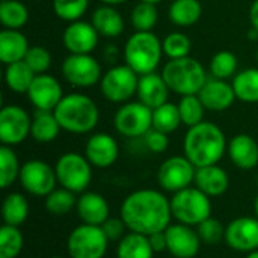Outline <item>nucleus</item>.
<instances>
[{
    "instance_id": "nucleus-42",
    "label": "nucleus",
    "mask_w": 258,
    "mask_h": 258,
    "mask_svg": "<svg viewBox=\"0 0 258 258\" xmlns=\"http://www.w3.org/2000/svg\"><path fill=\"white\" fill-rule=\"evenodd\" d=\"M89 8V0H53V12L67 23L79 21Z\"/></svg>"
},
{
    "instance_id": "nucleus-32",
    "label": "nucleus",
    "mask_w": 258,
    "mask_h": 258,
    "mask_svg": "<svg viewBox=\"0 0 258 258\" xmlns=\"http://www.w3.org/2000/svg\"><path fill=\"white\" fill-rule=\"evenodd\" d=\"M236 98L243 103H258V68H246L233 77Z\"/></svg>"
},
{
    "instance_id": "nucleus-34",
    "label": "nucleus",
    "mask_w": 258,
    "mask_h": 258,
    "mask_svg": "<svg viewBox=\"0 0 258 258\" xmlns=\"http://www.w3.org/2000/svg\"><path fill=\"white\" fill-rule=\"evenodd\" d=\"M76 204H77L76 194L60 186L44 198V207L53 216L68 215L70 212H73V209H76Z\"/></svg>"
},
{
    "instance_id": "nucleus-51",
    "label": "nucleus",
    "mask_w": 258,
    "mask_h": 258,
    "mask_svg": "<svg viewBox=\"0 0 258 258\" xmlns=\"http://www.w3.org/2000/svg\"><path fill=\"white\" fill-rule=\"evenodd\" d=\"M246 258H258V249L257 251H252L249 254H246Z\"/></svg>"
},
{
    "instance_id": "nucleus-50",
    "label": "nucleus",
    "mask_w": 258,
    "mask_h": 258,
    "mask_svg": "<svg viewBox=\"0 0 258 258\" xmlns=\"http://www.w3.org/2000/svg\"><path fill=\"white\" fill-rule=\"evenodd\" d=\"M254 212H255V216L258 218V195L255 197V200H254Z\"/></svg>"
},
{
    "instance_id": "nucleus-11",
    "label": "nucleus",
    "mask_w": 258,
    "mask_h": 258,
    "mask_svg": "<svg viewBox=\"0 0 258 258\" xmlns=\"http://www.w3.org/2000/svg\"><path fill=\"white\" fill-rule=\"evenodd\" d=\"M197 168L186 156H172L166 159L157 171V183L166 194H177L194 186Z\"/></svg>"
},
{
    "instance_id": "nucleus-29",
    "label": "nucleus",
    "mask_w": 258,
    "mask_h": 258,
    "mask_svg": "<svg viewBox=\"0 0 258 258\" xmlns=\"http://www.w3.org/2000/svg\"><path fill=\"white\" fill-rule=\"evenodd\" d=\"M148 236L128 231L116 246V258H154Z\"/></svg>"
},
{
    "instance_id": "nucleus-28",
    "label": "nucleus",
    "mask_w": 258,
    "mask_h": 258,
    "mask_svg": "<svg viewBox=\"0 0 258 258\" xmlns=\"http://www.w3.org/2000/svg\"><path fill=\"white\" fill-rule=\"evenodd\" d=\"M30 213V206L27 198L20 192H11L5 197L2 204V219L3 224L12 227H21Z\"/></svg>"
},
{
    "instance_id": "nucleus-25",
    "label": "nucleus",
    "mask_w": 258,
    "mask_h": 258,
    "mask_svg": "<svg viewBox=\"0 0 258 258\" xmlns=\"http://www.w3.org/2000/svg\"><path fill=\"white\" fill-rule=\"evenodd\" d=\"M91 23L98 32V35L104 38L119 36L125 27L121 12L115 6H110V5L98 6L91 15Z\"/></svg>"
},
{
    "instance_id": "nucleus-22",
    "label": "nucleus",
    "mask_w": 258,
    "mask_h": 258,
    "mask_svg": "<svg viewBox=\"0 0 258 258\" xmlns=\"http://www.w3.org/2000/svg\"><path fill=\"white\" fill-rule=\"evenodd\" d=\"M169 86L166 85L162 74L150 73L139 76V85H138V100L148 106L150 109H157L159 106L168 103L169 97Z\"/></svg>"
},
{
    "instance_id": "nucleus-54",
    "label": "nucleus",
    "mask_w": 258,
    "mask_h": 258,
    "mask_svg": "<svg viewBox=\"0 0 258 258\" xmlns=\"http://www.w3.org/2000/svg\"><path fill=\"white\" fill-rule=\"evenodd\" d=\"M257 60H258V48H257Z\"/></svg>"
},
{
    "instance_id": "nucleus-48",
    "label": "nucleus",
    "mask_w": 258,
    "mask_h": 258,
    "mask_svg": "<svg viewBox=\"0 0 258 258\" xmlns=\"http://www.w3.org/2000/svg\"><path fill=\"white\" fill-rule=\"evenodd\" d=\"M249 21H251L252 29H255L258 32V0H254L249 8Z\"/></svg>"
},
{
    "instance_id": "nucleus-31",
    "label": "nucleus",
    "mask_w": 258,
    "mask_h": 258,
    "mask_svg": "<svg viewBox=\"0 0 258 258\" xmlns=\"http://www.w3.org/2000/svg\"><path fill=\"white\" fill-rule=\"evenodd\" d=\"M35 77H36V74L30 70V67L24 60L6 65L5 83H6L8 89L15 94H27Z\"/></svg>"
},
{
    "instance_id": "nucleus-43",
    "label": "nucleus",
    "mask_w": 258,
    "mask_h": 258,
    "mask_svg": "<svg viewBox=\"0 0 258 258\" xmlns=\"http://www.w3.org/2000/svg\"><path fill=\"white\" fill-rule=\"evenodd\" d=\"M24 62L30 67V70L38 74H45L51 67V54L42 45H30Z\"/></svg>"
},
{
    "instance_id": "nucleus-33",
    "label": "nucleus",
    "mask_w": 258,
    "mask_h": 258,
    "mask_svg": "<svg viewBox=\"0 0 258 258\" xmlns=\"http://www.w3.org/2000/svg\"><path fill=\"white\" fill-rule=\"evenodd\" d=\"M0 21L3 29L21 30L29 21V9L20 0H2Z\"/></svg>"
},
{
    "instance_id": "nucleus-40",
    "label": "nucleus",
    "mask_w": 258,
    "mask_h": 258,
    "mask_svg": "<svg viewBox=\"0 0 258 258\" xmlns=\"http://www.w3.org/2000/svg\"><path fill=\"white\" fill-rule=\"evenodd\" d=\"M237 57L234 53L228 51V50H222L218 51L212 60H210V74L215 79H221V80H228L230 77H234L237 74Z\"/></svg>"
},
{
    "instance_id": "nucleus-35",
    "label": "nucleus",
    "mask_w": 258,
    "mask_h": 258,
    "mask_svg": "<svg viewBox=\"0 0 258 258\" xmlns=\"http://www.w3.org/2000/svg\"><path fill=\"white\" fill-rule=\"evenodd\" d=\"M181 115L178 110V104L165 103L153 110V128L163 132L166 135L174 133L181 125Z\"/></svg>"
},
{
    "instance_id": "nucleus-41",
    "label": "nucleus",
    "mask_w": 258,
    "mask_h": 258,
    "mask_svg": "<svg viewBox=\"0 0 258 258\" xmlns=\"http://www.w3.org/2000/svg\"><path fill=\"white\" fill-rule=\"evenodd\" d=\"M162 47H163V54L168 59H181L189 56L192 50V41L183 32H171L163 38Z\"/></svg>"
},
{
    "instance_id": "nucleus-15",
    "label": "nucleus",
    "mask_w": 258,
    "mask_h": 258,
    "mask_svg": "<svg viewBox=\"0 0 258 258\" xmlns=\"http://www.w3.org/2000/svg\"><path fill=\"white\" fill-rule=\"evenodd\" d=\"M224 242L234 251L249 254L258 249V218L240 216L225 225Z\"/></svg>"
},
{
    "instance_id": "nucleus-2",
    "label": "nucleus",
    "mask_w": 258,
    "mask_h": 258,
    "mask_svg": "<svg viewBox=\"0 0 258 258\" xmlns=\"http://www.w3.org/2000/svg\"><path fill=\"white\" fill-rule=\"evenodd\" d=\"M227 148L228 142L222 128L209 121L189 127L183 142L184 156L195 168L218 165L227 153Z\"/></svg>"
},
{
    "instance_id": "nucleus-9",
    "label": "nucleus",
    "mask_w": 258,
    "mask_h": 258,
    "mask_svg": "<svg viewBox=\"0 0 258 258\" xmlns=\"http://www.w3.org/2000/svg\"><path fill=\"white\" fill-rule=\"evenodd\" d=\"M101 227L82 224L76 227L67 239V251L70 258H104L109 246Z\"/></svg>"
},
{
    "instance_id": "nucleus-55",
    "label": "nucleus",
    "mask_w": 258,
    "mask_h": 258,
    "mask_svg": "<svg viewBox=\"0 0 258 258\" xmlns=\"http://www.w3.org/2000/svg\"><path fill=\"white\" fill-rule=\"evenodd\" d=\"M36 2H42V0H36Z\"/></svg>"
},
{
    "instance_id": "nucleus-21",
    "label": "nucleus",
    "mask_w": 258,
    "mask_h": 258,
    "mask_svg": "<svg viewBox=\"0 0 258 258\" xmlns=\"http://www.w3.org/2000/svg\"><path fill=\"white\" fill-rule=\"evenodd\" d=\"M76 212L82 224L101 227L110 218V206L107 200L97 192H83L77 197Z\"/></svg>"
},
{
    "instance_id": "nucleus-17",
    "label": "nucleus",
    "mask_w": 258,
    "mask_h": 258,
    "mask_svg": "<svg viewBox=\"0 0 258 258\" xmlns=\"http://www.w3.org/2000/svg\"><path fill=\"white\" fill-rule=\"evenodd\" d=\"M29 101L36 110L53 112L63 98V89L59 80L50 74H38L27 91Z\"/></svg>"
},
{
    "instance_id": "nucleus-20",
    "label": "nucleus",
    "mask_w": 258,
    "mask_h": 258,
    "mask_svg": "<svg viewBox=\"0 0 258 258\" xmlns=\"http://www.w3.org/2000/svg\"><path fill=\"white\" fill-rule=\"evenodd\" d=\"M198 97L203 101L204 107L210 112H224L230 109L237 100L233 85L227 80L215 77L207 79L206 85L198 92Z\"/></svg>"
},
{
    "instance_id": "nucleus-36",
    "label": "nucleus",
    "mask_w": 258,
    "mask_h": 258,
    "mask_svg": "<svg viewBox=\"0 0 258 258\" xmlns=\"http://www.w3.org/2000/svg\"><path fill=\"white\" fill-rule=\"evenodd\" d=\"M21 165L17 153L12 147L2 145L0 147V186L2 189L11 187L20 178Z\"/></svg>"
},
{
    "instance_id": "nucleus-8",
    "label": "nucleus",
    "mask_w": 258,
    "mask_h": 258,
    "mask_svg": "<svg viewBox=\"0 0 258 258\" xmlns=\"http://www.w3.org/2000/svg\"><path fill=\"white\" fill-rule=\"evenodd\" d=\"M138 85L139 74L124 63L115 65L103 74L100 80V91L107 101L124 104L132 101L133 95H136Z\"/></svg>"
},
{
    "instance_id": "nucleus-13",
    "label": "nucleus",
    "mask_w": 258,
    "mask_h": 258,
    "mask_svg": "<svg viewBox=\"0 0 258 258\" xmlns=\"http://www.w3.org/2000/svg\"><path fill=\"white\" fill-rule=\"evenodd\" d=\"M63 79L76 88H92L103 77L101 65L92 54H68L62 62Z\"/></svg>"
},
{
    "instance_id": "nucleus-47",
    "label": "nucleus",
    "mask_w": 258,
    "mask_h": 258,
    "mask_svg": "<svg viewBox=\"0 0 258 258\" xmlns=\"http://www.w3.org/2000/svg\"><path fill=\"white\" fill-rule=\"evenodd\" d=\"M150 239V243L154 249L156 254H160V252H165L168 251V240H166V234L165 231H159V233H154L151 236H148Z\"/></svg>"
},
{
    "instance_id": "nucleus-39",
    "label": "nucleus",
    "mask_w": 258,
    "mask_h": 258,
    "mask_svg": "<svg viewBox=\"0 0 258 258\" xmlns=\"http://www.w3.org/2000/svg\"><path fill=\"white\" fill-rule=\"evenodd\" d=\"M177 104H178V110L181 115V122L184 125L194 127L204 121V115L207 109L204 107L198 95H184L180 98Z\"/></svg>"
},
{
    "instance_id": "nucleus-16",
    "label": "nucleus",
    "mask_w": 258,
    "mask_h": 258,
    "mask_svg": "<svg viewBox=\"0 0 258 258\" xmlns=\"http://www.w3.org/2000/svg\"><path fill=\"white\" fill-rule=\"evenodd\" d=\"M168 252L175 258H195L200 254L203 240L195 227L184 224H171L166 230Z\"/></svg>"
},
{
    "instance_id": "nucleus-12",
    "label": "nucleus",
    "mask_w": 258,
    "mask_h": 258,
    "mask_svg": "<svg viewBox=\"0 0 258 258\" xmlns=\"http://www.w3.org/2000/svg\"><path fill=\"white\" fill-rule=\"evenodd\" d=\"M18 181L24 192L39 198H45L57 187L54 166L39 159H32L21 165Z\"/></svg>"
},
{
    "instance_id": "nucleus-1",
    "label": "nucleus",
    "mask_w": 258,
    "mask_h": 258,
    "mask_svg": "<svg viewBox=\"0 0 258 258\" xmlns=\"http://www.w3.org/2000/svg\"><path fill=\"white\" fill-rule=\"evenodd\" d=\"M119 218L133 233L151 236L165 231L174 219L171 200L156 189H138L124 198Z\"/></svg>"
},
{
    "instance_id": "nucleus-10",
    "label": "nucleus",
    "mask_w": 258,
    "mask_h": 258,
    "mask_svg": "<svg viewBox=\"0 0 258 258\" xmlns=\"http://www.w3.org/2000/svg\"><path fill=\"white\" fill-rule=\"evenodd\" d=\"M113 127L124 138H144L153 128V109L139 100L124 103L113 116Z\"/></svg>"
},
{
    "instance_id": "nucleus-27",
    "label": "nucleus",
    "mask_w": 258,
    "mask_h": 258,
    "mask_svg": "<svg viewBox=\"0 0 258 258\" xmlns=\"http://www.w3.org/2000/svg\"><path fill=\"white\" fill-rule=\"evenodd\" d=\"M62 127L54 115V112L50 110H36L32 116V125H30V138L39 144H50L53 142Z\"/></svg>"
},
{
    "instance_id": "nucleus-4",
    "label": "nucleus",
    "mask_w": 258,
    "mask_h": 258,
    "mask_svg": "<svg viewBox=\"0 0 258 258\" xmlns=\"http://www.w3.org/2000/svg\"><path fill=\"white\" fill-rule=\"evenodd\" d=\"M162 76L171 92H175L181 97L198 95L207 82V74L203 63L190 56L169 59L162 70Z\"/></svg>"
},
{
    "instance_id": "nucleus-30",
    "label": "nucleus",
    "mask_w": 258,
    "mask_h": 258,
    "mask_svg": "<svg viewBox=\"0 0 258 258\" xmlns=\"http://www.w3.org/2000/svg\"><path fill=\"white\" fill-rule=\"evenodd\" d=\"M203 14V5L200 0H174L169 6L168 17L172 24L178 27L194 26Z\"/></svg>"
},
{
    "instance_id": "nucleus-23",
    "label": "nucleus",
    "mask_w": 258,
    "mask_h": 258,
    "mask_svg": "<svg viewBox=\"0 0 258 258\" xmlns=\"http://www.w3.org/2000/svg\"><path fill=\"white\" fill-rule=\"evenodd\" d=\"M227 153L233 165L242 171H251L258 165L257 141L246 133L233 136L228 142Z\"/></svg>"
},
{
    "instance_id": "nucleus-45",
    "label": "nucleus",
    "mask_w": 258,
    "mask_h": 258,
    "mask_svg": "<svg viewBox=\"0 0 258 258\" xmlns=\"http://www.w3.org/2000/svg\"><path fill=\"white\" fill-rule=\"evenodd\" d=\"M144 142H145V147L154 153V154H162L168 150L169 147V135L163 133V132H159L156 128H151L145 136H144Z\"/></svg>"
},
{
    "instance_id": "nucleus-18",
    "label": "nucleus",
    "mask_w": 258,
    "mask_h": 258,
    "mask_svg": "<svg viewBox=\"0 0 258 258\" xmlns=\"http://www.w3.org/2000/svg\"><path fill=\"white\" fill-rule=\"evenodd\" d=\"M98 32L89 21H73L63 30L62 42L70 54H91L98 45Z\"/></svg>"
},
{
    "instance_id": "nucleus-7",
    "label": "nucleus",
    "mask_w": 258,
    "mask_h": 258,
    "mask_svg": "<svg viewBox=\"0 0 258 258\" xmlns=\"http://www.w3.org/2000/svg\"><path fill=\"white\" fill-rule=\"evenodd\" d=\"M92 165L85 154L80 153H65L62 154L54 165L57 184L65 187L76 195L86 192L92 181Z\"/></svg>"
},
{
    "instance_id": "nucleus-49",
    "label": "nucleus",
    "mask_w": 258,
    "mask_h": 258,
    "mask_svg": "<svg viewBox=\"0 0 258 258\" xmlns=\"http://www.w3.org/2000/svg\"><path fill=\"white\" fill-rule=\"evenodd\" d=\"M103 5H110V6H118V5H122V3H127L128 0H100Z\"/></svg>"
},
{
    "instance_id": "nucleus-6",
    "label": "nucleus",
    "mask_w": 258,
    "mask_h": 258,
    "mask_svg": "<svg viewBox=\"0 0 258 258\" xmlns=\"http://www.w3.org/2000/svg\"><path fill=\"white\" fill-rule=\"evenodd\" d=\"M172 218L184 225L198 227L212 216V200L197 186L186 187L171 197Z\"/></svg>"
},
{
    "instance_id": "nucleus-5",
    "label": "nucleus",
    "mask_w": 258,
    "mask_h": 258,
    "mask_svg": "<svg viewBox=\"0 0 258 258\" xmlns=\"http://www.w3.org/2000/svg\"><path fill=\"white\" fill-rule=\"evenodd\" d=\"M162 56V41L153 32H135L125 41L124 60L139 76L156 73Z\"/></svg>"
},
{
    "instance_id": "nucleus-37",
    "label": "nucleus",
    "mask_w": 258,
    "mask_h": 258,
    "mask_svg": "<svg viewBox=\"0 0 258 258\" xmlns=\"http://www.w3.org/2000/svg\"><path fill=\"white\" fill-rule=\"evenodd\" d=\"M159 20L157 5L139 2L135 5L130 14V23L136 32H153Z\"/></svg>"
},
{
    "instance_id": "nucleus-38",
    "label": "nucleus",
    "mask_w": 258,
    "mask_h": 258,
    "mask_svg": "<svg viewBox=\"0 0 258 258\" xmlns=\"http://www.w3.org/2000/svg\"><path fill=\"white\" fill-rule=\"evenodd\" d=\"M24 246V236L20 227L3 224L0 228V258H17Z\"/></svg>"
},
{
    "instance_id": "nucleus-14",
    "label": "nucleus",
    "mask_w": 258,
    "mask_h": 258,
    "mask_svg": "<svg viewBox=\"0 0 258 258\" xmlns=\"http://www.w3.org/2000/svg\"><path fill=\"white\" fill-rule=\"evenodd\" d=\"M32 116L17 104H6L0 110V142L15 147L30 136Z\"/></svg>"
},
{
    "instance_id": "nucleus-53",
    "label": "nucleus",
    "mask_w": 258,
    "mask_h": 258,
    "mask_svg": "<svg viewBox=\"0 0 258 258\" xmlns=\"http://www.w3.org/2000/svg\"><path fill=\"white\" fill-rule=\"evenodd\" d=\"M50 258H65V257H60V255H54V257H50Z\"/></svg>"
},
{
    "instance_id": "nucleus-52",
    "label": "nucleus",
    "mask_w": 258,
    "mask_h": 258,
    "mask_svg": "<svg viewBox=\"0 0 258 258\" xmlns=\"http://www.w3.org/2000/svg\"><path fill=\"white\" fill-rule=\"evenodd\" d=\"M139 2H147V3H154V5H159V3H162L163 0H139Z\"/></svg>"
},
{
    "instance_id": "nucleus-3",
    "label": "nucleus",
    "mask_w": 258,
    "mask_h": 258,
    "mask_svg": "<svg viewBox=\"0 0 258 258\" xmlns=\"http://www.w3.org/2000/svg\"><path fill=\"white\" fill-rule=\"evenodd\" d=\"M53 112L62 130L73 135L91 133L100 121V109L97 103L80 92L63 95Z\"/></svg>"
},
{
    "instance_id": "nucleus-44",
    "label": "nucleus",
    "mask_w": 258,
    "mask_h": 258,
    "mask_svg": "<svg viewBox=\"0 0 258 258\" xmlns=\"http://www.w3.org/2000/svg\"><path fill=\"white\" fill-rule=\"evenodd\" d=\"M197 231L203 243L207 245H218L225 239V225H222V222L219 219H215L213 216L201 222L197 227Z\"/></svg>"
},
{
    "instance_id": "nucleus-24",
    "label": "nucleus",
    "mask_w": 258,
    "mask_h": 258,
    "mask_svg": "<svg viewBox=\"0 0 258 258\" xmlns=\"http://www.w3.org/2000/svg\"><path fill=\"white\" fill-rule=\"evenodd\" d=\"M194 184L207 197L216 198V197H222L230 189V177L227 171L219 165L203 166V168H197Z\"/></svg>"
},
{
    "instance_id": "nucleus-46",
    "label": "nucleus",
    "mask_w": 258,
    "mask_h": 258,
    "mask_svg": "<svg viewBox=\"0 0 258 258\" xmlns=\"http://www.w3.org/2000/svg\"><path fill=\"white\" fill-rule=\"evenodd\" d=\"M106 237L109 239V242H119L127 233V225L124 224V221L121 218H109L103 225H101Z\"/></svg>"
},
{
    "instance_id": "nucleus-19",
    "label": "nucleus",
    "mask_w": 258,
    "mask_h": 258,
    "mask_svg": "<svg viewBox=\"0 0 258 258\" xmlns=\"http://www.w3.org/2000/svg\"><path fill=\"white\" fill-rule=\"evenodd\" d=\"M85 156L97 169L110 168L119 157V145L109 133H94L85 145Z\"/></svg>"
},
{
    "instance_id": "nucleus-26",
    "label": "nucleus",
    "mask_w": 258,
    "mask_h": 258,
    "mask_svg": "<svg viewBox=\"0 0 258 258\" xmlns=\"http://www.w3.org/2000/svg\"><path fill=\"white\" fill-rule=\"evenodd\" d=\"M30 45L21 30L2 29L0 32V60L3 65H11L24 60Z\"/></svg>"
}]
</instances>
